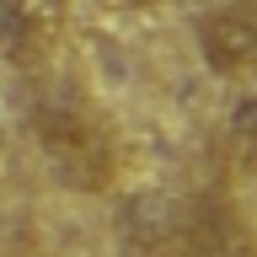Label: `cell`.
Instances as JSON below:
<instances>
[{
    "label": "cell",
    "mask_w": 257,
    "mask_h": 257,
    "mask_svg": "<svg viewBox=\"0 0 257 257\" xmlns=\"http://www.w3.org/2000/svg\"><path fill=\"white\" fill-rule=\"evenodd\" d=\"M198 54L225 80H257V0H220L198 16Z\"/></svg>",
    "instance_id": "cell-3"
},
{
    "label": "cell",
    "mask_w": 257,
    "mask_h": 257,
    "mask_svg": "<svg viewBox=\"0 0 257 257\" xmlns=\"http://www.w3.org/2000/svg\"><path fill=\"white\" fill-rule=\"evenodd\" d=\"M54 0H0V54L11 64H43L54 48Z\"/></svg>",
    "instance_id": "cell-4"
},
{
    "label": "cell",
    "mask_w": 257,
    "mask_h": 257,
    "mask_svg": "<svg viewBox=\"0 0 257 257\" xmlns=\"http://www.w3.org/2000/svg\"><path fill=\"white\" fill-rule=\"evenodd\" d=\"M220 156H225L230 172L257 177V91L230 102V112H225V123H220Z\"/></svg>",
    "instance_id": "cell-5"
},
{
    "label": "cell",
    "mask_w": 257,
    "mask_h": 257,
    "mask_svg": "<svg viewBox=\"0 0 257 257\" xmlns=\"http://www.w3.org/2000/svg\"><path fill=\"white\" fill-rule=\"evenodd\" d=\"M123 241L140 257H257L241 209L220 188L204 193H140L123 204Z\"/></svg>",
    "instance_id": "cell-1"
},
{
    "label": "cell",
    "mask_w": 257,
    "mask_h": 257,
    "mask_svg": "<svg viewBox=\"0 0 257 257\" xmlns=\"http://www.w3.org/2000/svg\"><path fill=\"white\" fill-rule=\"evenodd\" d=\"M32 134L43 145V156L54 161L59 182L75 193H102L118 172V145L102 123V112L70 86H48L32 102Z\"/></svg>",
    "instance_id": "cell-2"
}]
</instances>
